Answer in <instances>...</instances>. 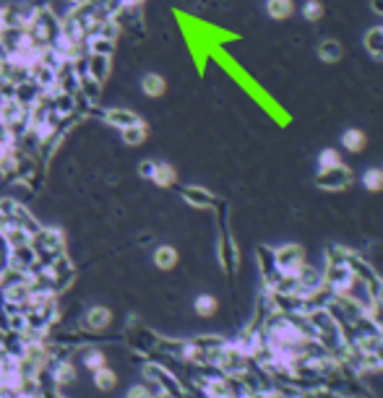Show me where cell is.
I'll return each instance as SVG.
<instances>
[{"label":"cell","mask_w":383,"mask_h":398,"mask_svg":"<svg viewBox=\"0 0 383 398\" xmlns=\"http://www.w3.org/2000/svg\"><path fill=\"white\" fill-rule=\"evenodd\" d=\"M32 247H34V253L40 258V263L47 266L53 258L66 253V237H63V232L55 229V227H40L32 234Z\"/></svg>","instance_id":"obj_1"},{"label":"cell","mask_w":383,"mask_h":398,"mask_svg":"<svg viewBox=\"0 0 383 398\" xmlns=\"http://www.w3.org/2000/svg\"><path fill=\"white\" fill-rule=\"evenodd\" d=\"M144 377L149 386H157L159 390H164V393H170L172 398H188V390L185 386L170 373V367H164V364H154V362H146L144 364Z\"/></svg>","instance_id":"obj_2"},{"label":"cell","mask_w":383,"mask_h":398,"mask_svg":"<svg viewBox=\"0 0 383 398\" xmlns=\"http://www.w3.org/2000/svg\"><path fill=\"white\" fill-rule=\"evenodd\" d=\"M274 266H277L279 273H287V276H295L297 271L305 266V253L300 245H284L274 253Z\"/></svg>","instance_id":"obj_3"},{"label":"cell","mask_w":383,"mask_h":398,"mask_svg":"<svg viewBox=\"0 0 383 398\" xmlns=\"http://www.w3.org/2000/svg\"><path fill=\"white\" fill-rule=\"evenodd\" d=\"M47 373H50V377H53V386L58 388V390H68V388L76 386V364L68 360H60V362H53L50 367H47Z\"/></svg>","instance_id":"obj_4"},{"label":"cell","mask_w":383,"mask_h":398,"mask_svg":"<svg viewBox=\"0 0 383 398\" xmlns=\"http://www.w3.org/2000/svg\"><path fill=\"white\" fill-rule=\"evenodd\" d=\"M349 182H352V175L344 164L321 169V175H318V188H326V190H342Z\"/></svg>","instance_id":"obj_5"},{"label":"cell","mask_w":383,"mask_h":398,"mask_svg":"<svg viewBox=\"0 0 383 398\" xmlns=\"http://www.w3.org/2000/svg\"><path fill=\"white\" fill-rule=\"evenodd\" d=\"M40 263V258L32 247V240L27 245H18V247H8V266L21 271H32L34 266Z\"/></svg>","instance_id":"obj_6"},{"label":"cell","mask_w":383,"mask_h":398,"mask_svg":"<svg viewBox=\"0 0 383 398\" xmlns=\"http://www.w3.org/2000/svg\"><path fill=\"white\" fill-rule=\"evenodd\" d=\"M110 323H112V312L107 308H102V305H94V308L86 310V315H84V328L86 331H92V334H97V331H105V328H110Z\"/></svg>","instance_id":"obj_7"},{"label":"cell","mask_w":383,"mask_h":398,"mask_svg":"<svg viewBox=\"0 0 383 398\" xmlns=\"http://www.w3.org/2000/svg\"><path fill=\"white\" fill-rule=\"evenodd\" d=\"M107 71H110V55H94L89 52V60H86V76H92L94 81H105Z\"/></svg>","instance_id":"obj_8"},{"label":"cell","mask_w":383,"mask_h":398,"mask_svg":"<svg viewBox=\"0 0 383 398\" xmlns=\"http://www.w3.org/2000/svg\"><path fill=\"white\" fill-rule=\"evenodd\" d=\"M92 386L99 390V393H112L115 388H118V375L115 370H110V367H99V370H94V380Z\"/></svg>","instance_id":"obj_9"},{"label":"cell","mask_w":383,"mask_h":398,"mask_svg":"<svg viewBox=\"0 0 383 398\" xmlns=\"http://www.w3.org/2000/svg\"><path fill=\"white\" fill-rule=\"evenodd\" d=\"M105 120L110 123V125H115V128H120V130L128 128V125H136V123H141V117L136 115V112H131V110H120V107L107 110Z\"/></svg>","instance_id":"obj_10"},{"label":"cell","mask_w":383,"mask_h":398,"mask_svg":"<svg viewBox=\"0 0 383 398\" xmlns=\"http://www.w3.org/2000/svg\"><path fill=\"white\" fill-rule=\"evenodd\" d=\"M81 364H84L89 373H94V370H99V367H105L107 364V354L99 347H86L81 351Z\"/></svg>","instance_id":"obj_11"},{"label":"cell","mask_w":383,"mask_h":398,"mask_svg":"<svg viewBox=\"0 0 383 398\" xmlns=\"http://www.w3.org/2000/svg\"><path fill=\"white\" fill-rule=\"evenodd\" d=\"M183 198L190 206H196V208H212L214 206V195L209 190H203V188H196V185L193 188H185Z\"/></svg>","instance_id":"obj_12"},{"label":"cell","mask_w":383,"mask_h":398,"mask_svg":"<svg viewBox=\"0 0 383 398\" xmlns=\"http://www.w3.org/2000/svg\"><path fill=\"white\" fill-rule=\"evenodd\" d=\"M365 143H368V136H365L362 130H357V128L347 130V133L342 136V146L347 149V151H362V149H365Z\"/></svg>","instance_id":"obj_13"},{"label":"cell","mask_w":383,"mask_h":398,"mask_svg":"<svg viewBox=\"0 0 383 398\" xmlns=\"http://www.w3.org/2000/svg\"><path fill=\"white\" fill-rule=\"evenodd\" d=\"M318 58L326 60V63H336V60L342 58V45H339L336 39H326V42H321V45H318Z\"/></svg>","instance_id":"obj_14"},{"label":"cell","mask_w":383,"mask_h":398,"mask_svg":"<svg viewBox=\"0 0 383 398\" xmlns=\"http://www.w3.org/2000/svg\"><path fill=\"white\" fill-rule=\"evenodd\" d=\"M219 256H222V263H225V269L230 271V273H232V271H235V266H238V247H235V242H232L230 237H225V240H222Z\"/></svg>","instance_id":"obj_15"},{"label":"cell","mask_w":383,"mask_h":398,"mask_svg":"<svg viewBox=\"0 0 383 398\" xmlns=\"http://www.w3.org/2000/svg\"><path fill=\"white\" fill-rule=\"evenodd\" d=\"M266 11L271 18H290L295 5H292V0H266Z\"/></svg>","instance_id":"obj_16"},{"label":"cell","mask_w":383,"mask_h":398,"mask_svg":"<svg viewBox=\"0 0 383 398\" xmlns=\"http://www.w3.org/2000/svg\"><path fill=\"white\" fill-rule=\"evenodd\" d=\"M151 182H157L159 188H170V185H175V169L170 164H164V162H157Z\"/></svg>","instance_id":"obj_17"},{"label":"cell","mask_w":383,"mask_h":398,"mask_svg":"<svg viewBox=\"0 0 383 398\" xmlns=\"http://www.w3.org/2000/svg\"><path fill=\"white\" fill-rule=\"evenodd\" d=\"M154 263H157L162 271H170L175 269V263H177V253H175V247H159L157 253H154Z\"/></svg>","instance_id":"obj_18"},{"label":"cell","mask_w":383,"mask_h":398,"mask_svg":"<svg viewBox=\"0 0 383 398\" xmlns=\"http://www.w3.org/2000/svg\"><path fill=\"white\" fill-rule=\"evenodd\" d=\"M141 89H144L149 97H162V94H164V78L157 76V73H149V76H144V81H141Z\"/></svg>","instance_id":"obj_19"},{"label":"cell","mask_w":383,"mask_h":398,"mask_svg":"<svg viewBox=\"0 0 383 398\" xmlns=\"http://www.w3.org/2000/svg\"><path fill=\"white\" fill-rule=\"evenodd\" d=\"M144 138H146V125L144 123H136V125L123 128V141L128 143V146H138V143H144Z\"/></svg>","instance_id":"obj_20"},{"label":"cell","mask_w":383,"mask_h":398,"mask_svg":"<svg viewBox=\"0 0 383 398\" xmlns=\"http://www.w3.org/2000/svg\"><path fill=\"white\" fill-rule=\"evenodd\" d=\"M365 47H368V52H373L375 58H381L383 60V29H373V32H368V37H365Z\"/></svg>","instance_id":"obj_21"},{"label":"cell","mask_w":383,"mask_h":398,"mask_svg":"<svg viewBox=\"0 0 383 398\" xmlns=\"http://www.w3.org/2000/svg\"><path fill=\"white\" fill-rule=\"evenodd\" d=\"M362 185L373 190V193H378L383 190V169H368L365 175H362Z\"/></svg>","instance_id":"obj_22"},{"label":"cell","mask_w":383,"mask_h":398,"mask_svg":"<svg viewBox=\"0 0 383 398\" xmlns=\"http://www.w3.org/2000/svg\"><path fill=\"white\" fill-rule=\"evenodd\" d=\"M89 52H94V55H112V39L94 34V37H89Z\"/></svg>","instance_id":"obj_23"},{"label":"cell","mask_w":383,"mask_h":398,"mask_svg":"<svg viewBox=\"0 0 383 398\" xmlns=\"http://www.w3.org/2000/svg\"><path fill=\"white\" fill-rule=\"evenodd\" d=\"M196 312H199L201 318H212L214 312H217V299L209 295H201L196 299Z\"/></svg>","instance_id":"obj_24"},{"label":"cell","mask_w":383,"mask_h":398,"mask_svg":"<svg viewBox=\"0 0 383 398\" xmlns=\"http://www.w3.org/2000/svg\"><path fill=\"white\" fill-rule=\"evenodd\" d=\"M336 164H342V159H339V151H336V149H323V151L318 154V167L321 169L336 167Z\"/></svg>","instance_id":"obj_25"},{"label":"cell","mask_w":383,"mask_h":398,"mask_svg":"<svg viewBox=\"0 0 383 398\" xmlns=\"http://www.w3.org/2000/svg\"><path fill=\"white\" fill-rule=\"evenodd\" d=\"M303 16L308 21H318L321 16H323V8H321V3L318 0H308L303 5Z\"/></svg>","instance_id":"obj_26"},{"label":"cell","mask_w":383,"mask_h":398,"mask_svg":"<svg viewBox=\"0 0 383 398\" xmlns=\"http://www.w3.org/2000/svg\"><path fill=\"white\" fill-rule=\"evenodd\" d=\"M154 167H157V162H141V164H138V175H141V177H146V180H151Z\"/></svg>","instance_id":"obj_27"},{"label":"cell","mask_w":383,"mask_h":398,"mask_svg":"<svg viewBox=\"0 0 383 398\" xmlns=\"http://www.w3.org/2000/svg\"><path fill=\"white\" fill-rule=\"evenodd\" d=\"M373 11L383 13V0H373Z\"/></svg>","instance_id":"obj_28"},{"label":"cell","mask_w":383,"mask_h":398,"mask_svg":"<svg viewBox=\"0 0 383 398\" xmlns=\"http://www.w3.org/2000/svg\"><path fill=\"white\" fill-rule=\"evenodd\" d=\"M3 26H5V21H3V8H0V29H3Z\"/></svg>","instance_id":"obj_29"}]
</instances>
